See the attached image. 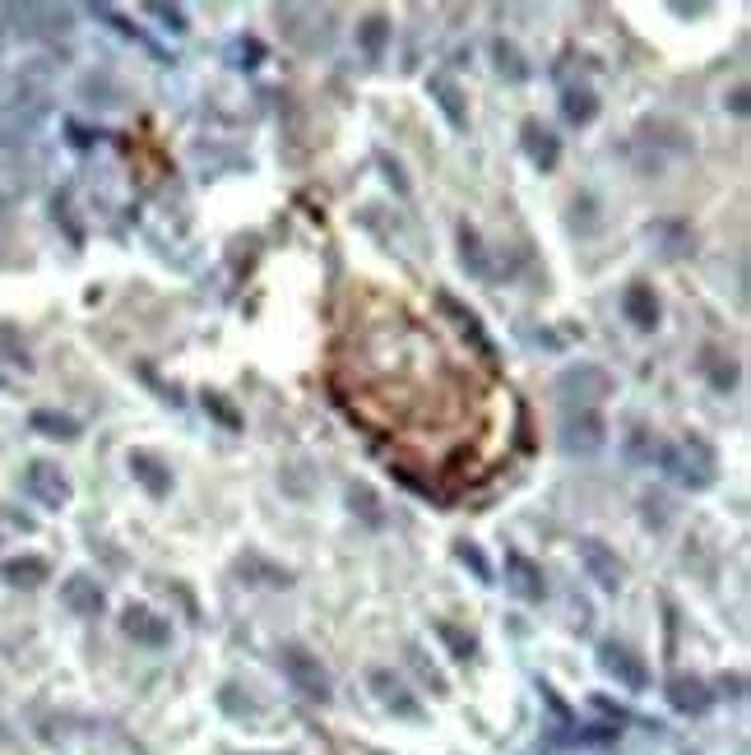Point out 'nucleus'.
Instances as JSON below:
<instances>
[{"mask_svg":"<svg viewBox=\"0 0 751 755\" xmlns=\"http://www.w3.org/2000/svg\"><path fill=\"white\" fill-rule=\"evenodd\" d=\"M663 463H668V473L678 478L682 487H691V491H706V487L719 478V473H714L719 459H714V450L706 446L701 436H687V440H682V450H668V455H663Z\"/></svg>","mask_w":751,"mask_h":755,"instance_id":"f257e3e1","label":"nucleus"},{"mask_svg":"<svg viewBox=\"0 0 751 755\" xmlns=\"http://www.w3.org/2000/svg\"><path fill=\"white\" fill-rule=\"evenodd\" d=\"M608 395H612V376L603 367H589V361H585V367H566L557 376V399L566 404V412H571L576 404L589 408V404H599Z\"/></svg>","mask_w":751,"mask_h":755,"instance_id":"f03ea898","label":"nucleus"},{"mask_svg":"<svg viewBox=\"0 0 751 755\" xmlns=\"http://www.w3.org/2000/svg\"><path fill=\"white\" fill-rule=\"evenodd\" d=\"M278 663H283V672H288V682L306 695V700H329V672L321 667V659L311 654V649H302V644H283L278 649Z\"/></svg>","mask_w":751,"mask_h":755,"instance_id":"7ed1b4c3","label":"nucleus"},{"mask_svg":"<svg viewBox=\"0 0 751 755\" xmlns=\"http://www.w3.org/2000/svg\"><path fill=\"white\" fill-rule=\"evenodd\" d=\"M23 491H29L42 510H65L70 497H74V487L61 473V463H51V459H33L29 468H23Z\"/></svg>","mask_w":751,"mask_h":755,"instance_id":"20e7f679","label":"nucleus"},{"mask_svg":"<svg viewBox=\"0 0 751 755\" xmlns=\"http://www.w3.org/2000/svg\"><path fill=\"white\" fill-rule=\"evenodd\" d=\"M561 450L566 455H580V459H589V455H599L603 450V440H608V431H603V418L593 408H571L561 418Z\"/></svg>","mask_w":751,"mask_h":755,"instance_id":"39448f33","label":"nucleus"},{"mask_svg":"<svg viewBox=\"0 0 751 755\" xmlns=\"http://www.w3.org/2000/svg\"><path fill=\"white\" fill-rule=\"evenodd\" d=\"M599 667L612 676V682L627 686V691H645V686H650V667H645V659L631 654L621 640H603L599 644Z\"/></svg>","mask_w":751,"mask_h":755,"instance_id":"423d86ee","label":"nucleus"},{"mask_svg":"<svg viewBox=\"0 0 751 755\" xmlns=\"http://www.w3.org/2000/svg\"><path fill=\"white\" fill-rule=\"evenodd\" d=\"M580 561L589 570V580H599V589H608V593H617L621 580H627V565H621V557L612 552L608 542H599V538H580Z\"/></svg>","mask_w":751,"mask_h":755,"instance_id":"0eeeda50","label":"nucleus"},{"mask_svg":"<svg viewBox=\"0 0 751 755\" xmlns=\"http://www.w3.org/2000/svg\"><path fill=\"white\" fill-rule=\"evenodd\" d=\"M125 463H131V478L149 491L153 501H168V497H172V468H168L159 455H153V450H131V459H125Z\"/></svg>","mask_w":751,"mask_h":755,"instance_id":"6e6552de","label":"nucleus"},{"mask_svg":"<svg viewBox=\"0 0 751 755\" xmlns=\"http://www.w3.org/2000/svg\"><path fill=\"white\" fill-rule=\"evenodd\" d=\"M506 589L525 603H542L548 598V584H542V570L525 557V552H506Z\"/></svg>","mask_w":751,"mask_h":755,"instance_id":"1a4fd4ad","label":"nucleus"},{"mask_svg":"<svg viewBox=\"0 0 751 755\" xmlns=\"http://www.w3.org/2000/svg\"><path fill=\"white\" fill-rule=\"evenodd\" d=\"M42 116H47V102H42V98L10 102V108L0 112V144H19V140H29Z\"/></svg>","mask_w":751,"mask_h":755,"instance_id":"9d476101","label":"nucleus"},{"mask_svg":"<svg viewBox=\"0 0 751 755\" xmlns=\"http://www.w3.org/2000/svg\"><path fill=\"white\" fill-rule=\"evenodd\" d=\"M121 631L131 635L135 644H144V649H168V640H172L168 621L153 616L149 608H125V612H121Z\"/></svg>","mask_w":751,"mask_h":755,"instance_id":"9b49d317","label":"nucleus"},{"mask_svg":"<svg viewBox=\"0 0 751 755\" xmlns=\"http://www.w3.org/2000/svg\"><path fill=\"white\" fill-rule=\"evenodd\" d=\"M372 691H376L380 705H385V710H395L399 718H418V714H423V705L408 695V686L399 682V676H395L390 667H376V672H372Z\"/></svg>","mask_w":751,"mask_h":755,"instance_id":"f8f14e48","label":"nucleus"},{"mask_svg":"<svg viewBox=\"0 0 751 755\" xmlns=\"http://www.w3.org/2000/svg\"><path fill=\"white\" fill-rule=\"evenodd\" d=\"M61 603H65L74 616H98L102 603H108V593H102V584L89 580V575H70V580L61 584Z\"/></svg>","mask_w":751,"mask_h":755,"instance_id":"ddd939ff","label":"nucleus"},{"mask_svg":"<svg viewBox=\"0 0 751 755\" xmlns=\"http://www.w3.org/2000/svg\"><path fill=\"white\" fill-rule=\"evenodd\" d=\"M621 316H627L636 329H654L659 325V297L650 283H631L627 293H621Z\"/></svg>","mask_w":751,"mask_h":755,"instance_id":"4468645a","label":"nucleus"},{"mask_svg":"<svg viewBox=\"0 0 751 755\" xmlns=\"http://www.w3.org/2000/svg\"><path fill=\"white\" fill-rule=\"evenodd\" d=\"M525 153H529V163H534L538 172H552V167L561 163L557 135H552L548 125H538V121H525Z\"/></svg>","mask_w":751,"mask_h":755,"instance_id":"2eb2a0df","label":"nucleus"},{"mask_svg":"<svg viewBox=\"0 0 751 755\" xmlns=\"http://www.w3.org/2000/svg\"><path fill=\"white\" fill-rule=\"evenodd\" d=\"M668 700H672V710H678V714H706L714 695L706 691V682H696V676H672V682H668Z\"/></svg>","mask_w":751,"mask_h":755,"instance_id":"dca6fc26","label":"nucleus"},{"mask_svg":"<svg viewBox=\"0 0 751 755\" xmlns=\"http://www.w3.org/2000/svg\"><path fill=\"white\" fill-rule=\"evenodd\" d=\"M47 575H51V565L42 557H10L6 565H0V580H6L10 589H38Z\"/></svg>","mask_w":751,"mask_h":755,"instance_id":"f3484780","label":"nucleus"},{"mask_svg":"<svg viewBox=\"0 0 751 755\" xmlns=\"http://www.w3.org/2000/svg\"><path fill=\"white\" fill-rule=\"evenodd\" d=\"M442 310H446V316H450V320L459 325V334H464V338H474V344H478V353H483V357H497V348H491V338L483 334V320L474 316V310H469V306H459V302H455L450 293H442Z\"/></svg>","mask_w":751,"mask_h":755,"instance_id":"a211bd4d","label":"nucleus"},{"mask_svg":"<svg viewBox=\"0 0 751 755\" xmlns=\"http://www.w3.org/2000/svg\"><path fill=\"white\" fill-rule=\"evenodd\" d=\"M357 42H362V57H367L372 65H380L385 47H390V19H385V14H367L357 23Z\"/></svg>","mask_w":751,"mask_h":755,"instance_id":"6ab92c4d","label":"nucleus"},{"mask_svg":"<svg viewBox=\"0 0 751 755\" xmlns=\"http://www.w3.org/2000/svg\"><path fill=\"white\" fill-rule=\"evenodd\" d=\"M427 89H432L436 108L446 112V121H450L455 130H464V125H469V112H464V93L455 89V80H446V74H432V80H427Z\"/></svg>","mask_w":751,"mask_h":755,"instance_id":"aec40b11","label":"nucleus"},{"mask_svg":"<svg viewBox=\"0 0 751 755\" xmlns=\"http://www.w3.org/2000/svg\"><path fill=\"white\" fill-rule=\"evenodd\" d=\"M561 112L571 125H589L593 116H599V98H593L589 89H566L561 93Z\"/></svg>","mask_w":751,"mask_h":755,"instance_id":"412c9836","label":"nucleus"},{"mask_svg":"<svg viewBox=\"0 0 751 755\" xmlns=\"http://www.w3.org/2000/svg\"><path fill=\"white\" fill-rule=\"evenodd\" d=\"M29 422H33L38 436H51V440H74V436H80V422L65 418V412H47V408H38Z\"/></svg>","mask_w":751,"mask_h":755,"instance_id":"4be33fe9","label":"nucleus"},{"mask_svg":"<svg viewBox=\"0 0 751 755\" xmlns=\"http://www.w3.org/2000/svg\"><path fill=\"white\" fill-rule=\"evenodd\" d=\"M348 506H353V514H362V524H372V529H380L385 524V510H380V501H376V491L372 487H348Z\"/></svg>","mask_w":751,"mask_h":755,"instance_id":"5701e85b","label":"nucleus"},{"mask_svg":"<svg viewBox=\"0 0 751 755\" xmlns=\"http://www.w3.org/2000/svg\"><path fill=\"white\" fill-rule=\"evenodd\" d=\"M237 570H242V575H261L255 584H270V589H288V584H293L288 570H283V565H270V561H261V557H242Z\"/></svg>","mask_w":751,"mask_h":755,"instance_id":"b1692460","label":"nucleus"},{"mask_svg":"<svg viewBox=\"0 0 751 755\" xmlns=\"http://www.w3.org/2000/svg\"><path fill=\"white\" fill-rule=\"evenodd\" d=\"M491 57H497V74H506L510 84H525L529 80V65H525V57L515 51L510 42H491Z\"/></svg>","mask_w":751,"mask_h":755,"instance_id":"393cba45","label":"nucleus"},{"mask_svg":"<svg viewBox=\"0 0 751 755\" xmlns=\"http://www.w3.org/2000/svg\"><path fill=\"white\" fill-rule=\"evenodd\" d=\"M459 259H464V269H469L474 278H487V259H483V242H478V232L464 223L459 227Z\"/></svg>","mask_w":751,"mask_h":755,"instance_id":"a878e982","label":"nucleus"},{"mask_svg":"<svg viewBox=\"0 0 751 755\" xmlns=\"http://www.w3.org/2000/svg\"><path fill=\"white\" fill-rule=\"evenodd\" d=\"M701 367H706L710 385H714V389H723V395H729V389L738 385V367H733V361H723V353H719V348H706Z\"/></svg>","mask_w":751,"mask_h":755,"instance_id":"bb28decb","label":"nucleus"},{"mask_svg":"<svg viewBox=\"0 0 751 755\" xmlns=\"http://www.w3.org/2000/svg\"><path fill=\"white\" fill-rule=\"evenodd\" d=\"M204 412H210V418H219L227 431H242V418H237V408H232L223 395H214V389H210V395H204Z\"/></svg>","mask_w":751,"mask_h":755,"instance_id":"cd10ccee","label":"nucleus"},{"mask_svg":"<svg viewBox=\"0 0 751 755\" xmlns=\"http://www.w3.org/2000/svg\"><path fill=\"white\" fill-rule=\"evenodd\" d=\"M455 557H459L464 565H469L483 584H491V565H487V557H483V547H478V542H459V547H455Z\"/></svg>","mask_w":751,"mask_h":755,"instance_id":"c85d7f7f","label":"nucleus"},{"mask_svg":"<svg viewBox=\"0 0 751 755\" xmlns=\"http://www.w3.org/2000/svg\"><path fill=\"white\" fill-rule=\"evenodd\" d=\"M436 631H442V640L455 649V659H474V635H459V631L450 626V621H442Z\"/></svg>","mask_w":751,"mask_h":755,"instance_id":"c756f323","label":"nucleus"},{"mask_svg":"<svg viewBox=\"0 0 751 755\" xmlns=\"http://www.w3.org/2000/svg\"><path fill=\"white\" fill-rule=\"evenodd\" d=\"M149 14L163 19V29H172V33H186V14H181L176 6H149Z\"/></svg>","mask_w":751,"mask_h":755,"instance_id":"7c9ffc66","label":"nucleus"},{"mask_svg":"<svg viewBox=\"0 0 751 755\" xmlns=\"http://www.w3.org/2000/svg\"><path fill=\"white\" fill-rule=\"evenodd\" d=\"M408 659H413V667H418V672H423V682H432V691H436V695H442V691H446V676H442V672H436V667H432V663H427V659L418 654V649H413V654H408Z\"/></svg>","mask_w":751,"mask_h":755,"instance_id":"2f4dec72","label":"nucleus"},{"mask_svg":"<svg viewBox=\"0 0 751 755\" xmlns=\"http://www.w3.org/2000/svg\"><path fill=\"white\" fill-rule=\"evenodd\" d=\"M380 167H385V176H390V186H395L399 195H408V181H404V172H399V163H390V159H385V153H380Z\"/></svg>","mask_w":751,"mask_h":755,"instance_id":"473e14b6","label":"nucleus"},{"mask_svg":"<svg viewBox=\"0 0 751 755\" xmlns=\"http://www.w3.org/2000/svg\"><path fill=\"white\" fill-rule=\"evenodd\" d=\"M733 112L747 116V89H733Z\"/></svg>","mask_w":751,"mask_h":755,"instance_id":"72a5a7b5","label":"nucleus"}]
</instances>
